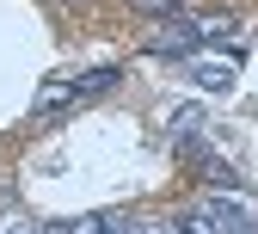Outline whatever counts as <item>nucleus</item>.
I'll return each mask as SVG.
<instances>
[{
	"label": "nucleus",
	"instance_id": "1",
	"mask_svg": "<svg viewBox=\"0 0 258 234\" xmlns=\"http://www.w3.org/2000/svg\"><path fill=\"white\" fill-rule=\"evenodd\" d=\"M117 86V68H92V74H80V80H55V86H43L37 92V117H55V111H68V105H86V99H99V92H111Z\"/></svg>",
	"mask_w": 258,
	"mask_h": 234
},
{
	"label": "nucleus",
	"instance_id": "2",
	"mask_svg": "<svg viewBox=\"0 0 258 234\" xmlns=\"http://www.w3.org/2000/svg\"><path fill=\"white\" fill-rule=\"evenodd\" d=\"M197 43H203V25H197V19H184V13H166V19L154 25V37H148L154 56H190Z\"/></svg>",
	"mask_w": 258,
	"mask_h": 234
},
{
	"label": "nucleus",
	"instance_id": "3",
	"mask_svg": "<svg viewBox=\"0 0 258 234\" xmlns=\"http://www.w3.org/2000/svg\"><path fill=\"white\" fill-rule=\"evenodd\" d=\"M209 216H215V234H258V222L234 204V197H215V204H209Z\"/></svg>",
	"mask_w": 258,
	"mask_h": 234
},
{
	"label": "nucleus",
	"instance_id": "4",
	"mask_svg": "<svg viewBox=\"0 0 258 234\" xmlns=\"http://www.w3.org/2000/svg\"><path fill=\"white\" fill-rule=\"evenodd\" d=\"M190 74H197V86H209V92H228V86H234V56H221V62H190Z\"/></svg>",
	"mask_w": 258,
	"mask_h": 234
},
{
	"label": "nucleus",
	"instance_id": "5",
	"mask_svg": "<svg viewBox=\"0 0 258 234\" xmlns=\"http://www.w3.org/2000/svg\"><path fill=\"white\" fill-rule=\"evenodd\" d=\"M166 129H172V148H184V142H197V129H203V105H178Z\"/></svg>",
	"mask_w": 258,
	"mask_h": 234
},
{
	"label": "nucleus",
	"instance_id": "6",
	"mask_svg": "<svg viewBox=\"0 0 258 234\" xmlns=\"http://www.w3.org/2000/svg\"><path fill=\"white\" fill-rule=\"evenodd\" d=\"M178 234H215V216H209V204H197V210H184Z\"/></svg>",
	"mask_w": 258,
	"mask_h": 234
},
{
	"label": "nucleus",
	"instance_id": "7",
	"mask_svg": "<svg viewBox=\"0 0 258 234\" xmlns=\"http://www.w3.org/2000/svg\"><path fill=\"white\" fill-rule=\"evenodd\" d=\"M136 13H148V19H166V13H178V0H129Z\"/></svg>",
	"mask_w": 258,
	"mask_h": 234
},
{
	"label": "nucleus",
	"instance_id": "8",
	"mask_svg": "<svg viewBox=\"0 0 258 234\" xmlns=\"http://www.w3.org/2000/svg\"><path fill=\"white\" fill-rule=\"evenodd\" d=\"M203 37H215V43H234V19H203Z\"/></svg>",
	"mask_w": 258,
	"mask_h": 234
},
{
	"label": "nucleus",
	"instance_id": "9",
	"mask_svg": "<svg viewBox=\"0 0 258 234\" xmlns=\"http://www.w3.org/2000/svg\"><path fill=\"white\" fill-rule=\"evenodd\" d=\"M136 234H178V228H136Z\"/></svg>",
	"mask_w": 258,
	"mask_h": 234
},
{
	"label": "nucleus",
	"instance_id": "10",
	"mask_svg": "<svg viewBox=\"0 0 258 234\" xmlns=\"http://www.w3.org/2000/svg\"><path fill=\"white\" fill-rule=\"evenodd\" d=\"M13 234H55V228H13Z\"/></svg>",
	"mask_w": 258,
	"mask_h": 234
}]
</instances>
